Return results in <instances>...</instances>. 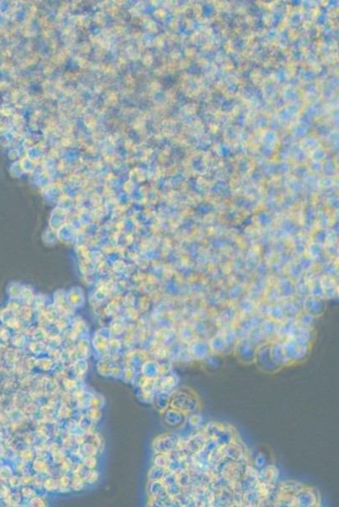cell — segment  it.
<instances>
[{
  "label": "cell",
  "instance_id": "8fae6325",
  "mask_svg": "<svg viewBox=\"0 0 339 507\" xmlns=\"http://www.w3.org/2000/svg\"><path fill=\"white\" fill-rule=\"evenodd\" d=\"M233 488H225L220 492L215 493L212 506H231L233 505Z\"/></svg>",
  "mask_w": 339,
  "mask_h": 507
},
{
  "label": "cell",
  "instance_id": "ba28073f",
  "mask_svg": "<svg viewBox=\"0 0 339 507\" xmlns=\"http://www.w3.org/2000/svg\"><path fill=\"white\" fill-rule=\"evenodd\" d=\"M207 436L203 432L197 433L195 435H192L189 439L185 443L184 448L187 450L188 453L191 455L198 453V451L203 450V446L205 445Z\"/></svg>",
  "mask_w": 339,
  "mask_h": 507
},
{
  "label": "cell",
  "instance_id": "9a60e30c",
  "mask_svg": "<svg viewBox=\"0 0 339 507\" xmlns=\"http://www.w3.org/2000/svg\"><path fill=\"white\" fill-rule=\"evenodd\" d=\"M231 486H232V482L224 475L220 474L214 476V479L209 485V488H211L214 493H218L223 489L230 488Z\"/></svg>",
  "mask_w": 339,
  "mask_h": 507
},
{
  "label": "cell",
  "instance_id": "44dd1931",
  "mask_svg": "<svg viewBox=\"0 0 339 507\" xmlns=\"http://www.w3.org/2000/svg\"><path fill=\"white\" fill-rule=\"evenodd\" d=\"M219 448H220V446H219L215 439L208 437L207 438V440H206L205 445L203 446V451H205L207 453L212 455L215 451L219 450Z\"/></svg>",
  "mask_w": 339,
  "mask_h": 507
},
{
  "label": "cell",
  "instance_id": "3957f363",
  "mask_svg": "<svg viewBox=\"0 0 339 507\" xmlns=\"http://www.w3.org/2000/svg\"><path fill=\"white\" fill-rule=\"evenodd\" d=\"M255 364L257 365V367L259 368L261 371H263L265 373H277L278 371H280V369H282L277 364L273 362V360H272L271 355H270V346H267V345L256 349Z\"/></svg>",
  "mask_w": 339,
  "mask_h": 507
},
{
  "label": "cell",
  "instance_id": "d6986e66",
  "mask_svg": "<svg viewBox=\"0 0 339 507\" xmlns=\"http://www.w3.org/2000/svg\"><path fill=\"white\" fill-rule=\"evenodd\" d=\"M176 478H177V483H179L182 488H187L188 486L192 485L189 470H183V471L177 472Z\"/></svg>",
  "mask_w": 339,
  "mask_h": 507
},
{
  "label": "cell",
  "instance_id": "52a82bcc",
  "mask_svg": "<svg viewBox=\"0 0 339 507\" xmlns=\"http://www.w3.org/2000/svg\"><path fill=\"white\" fill-rule=\"evenodd\" d=\"M220 451L224 457L230 459V461H233V462H239V461L243 460L245 457L244 449L242 448V446L237 443H235V441L230 443L229 445L222 446L220 447Z\"/></svg>",
  "mask_w": 339,
  "mask_h": 507
},
{
  "label": "cell",
  "instance_id": "ffe728a7",
  "mask_svg": "<svg viewBox=\"0 0 339 507\" xmlns=\"http://www.w3.org/2000/svg\"><path fill=\"white\" fill-rule=\"evenodd\" d=\"M309 356V349L307 346H299L297 349L296 354L294 356V364L304 362Z\"/></svg>",
  "mask_w": 339,
  "mask_h": 507
},
{
  "label": "cell",
  "instance_id": "e0dca14e",
  "mask_svg": "<svg viewBox=\"0 0 339 507\" xmlns=\"http://www.w3.org/2000/svg\"><path fill=\"white\" fill-rule=\"evenodd\" d=\"M283 347V353L285 355V357L288 360L289 365L294 364V356L296 354L298 345L294 343H286L282 345Z\"/></svg>",
  "mask_w": 339,
  "mask_h": 507
},
{
  "label": "cell",
  "instance_id": "2e32d148",
  "mask_svg": "<svg viewBox=\"0 0 339 507\" xmlns=\"http://www.w3.org/2000/svg\"><path fill=\"white\" fill-rule=\"evenodd\" d=\"M304 486L295 482H285L281 484L279 494L287 496H294Z\"/></svg>",
  "mask_w": 339,
  "mask_h": 507
},
{
  "label": "cell",
  "instance_id": "277c9868",
  "mask_svg": "<svg viewBox=\"0 0 339 507\" xmlns=\"http://www.w3.org/2000/svg\"><path fill=\"white\" fill-rule=\"evenodd\" d=\"M192 494L196 506H212L215 493L209 487L192 486Z\"/></svg>",
  "mask_w": 339,
  "mask_h": 507
},
{
  "label": "cell",
  "instance_id": "cb8c5ba5",
  "mask_svg": "<svg viewBox=\"0 0 339 507\" xmlns=\"http://www.w3.org/2000/svg\"><path fill=\"white\" fill-rule=\"evenodd\" d=\"M202 362H203L204 365H207V367L214 368V369L218 366V364H219V362L217 361L216 359H215L214 356H211V355H208V357L204 359Z\"/></svg>",
  "mask_w": 339,
  "mask_h": 507
},
{
  "label": "cell",
  "instance_id": "6da1fadb",
  "mask_svg": "<svg viewBox=\"0 0 339 507\" xmlns=\"http://www.w3.org/2000/svg\"><path fill=\"white\" fill-rule=\"evenodd\" d=\"M170 405L171 408L181 411L185 414L197 413L200 408V399L192 389H180L171 396Z\"/></svg>",
  "mask_w": 339,
  "mask_h": 507
},
{
  "label": "cell",
  "instance_id": "5b68a950",
  "mask_svg": "<svg viewBox=\"0 0 339 507\" xmlns=\"http://www.w3.org/2000/svg\"><path fill=\"white\" fill-rule=\"evenodd\" d=\"M318 504L317 493L312 488L304 486L294 495V506L312 507Z\"/></svg>",
  "mask_w": 339,
  "mask_h": 507
},
{
  "label": "cell",
  "instance_id": "30bf717a",
  "mask_svg": "<svg viewBox=\"0 0 339 507\" xmlns=\"http://www.w3.org/2000/svg\"><path fill=\"white\" fill-rule=\"evenodd\" d=\"M189 354L193 361L202 362L204 359L210 355V349L208 344L199 342L192 344L189 349Z\"/></svg>",
  "mask_w": 339,
  "mask_h": 507
},
{
  "label": "cell",
  "instance_id": "4fadbf2b",
  "mask_svg": "<svg viewBox=\"0 0 339 507\" xmlns=\"http://www.w3.org/2000/svg\"><path fill=\"white\" fill-rule=\"evenodd\" d=\"M186 419H187V414H185L181 411L173 408L166 410V413H165V421L170 426H180L186 421Z\"/></svg>",
  "mask_w": 339,
  "mask_h": 507
},
{
  "label": "cell",
  "instance_id": "7c38bea8",
  "mask_svg": "<svg viewBox=\"0 0 339 507\" xmlns=\"http://www.w3.org/2000/svg\"><path fill=\"white\" fill-rule=\"evenodd\" d=\"M243 505L246 506H259L264 502L265 498L256 488L242 493Z\"/></svg>",
  "mask_w": 339,
  "mask_h": 507
},
{
  "label": "cell",
  "instance_id": "603a6c76",
  "mask_svg": "<svg viewBox=\"0 0 339 507\" xmlns=\"http://www.w3.org/2000/svg\"><path fill=\"white\" fill-rule=\"evenodd\" d=\"M267 463V459L265 456L264 454L262 453V452H259V453L256 455V457H255V461H254V467L256 468V470L259 471L260 469H262V467H264Z\"/></svg>",
  "mask_w": 339,
  "mask_h": 507
},
{
  "label": "cell",
  "instance_id": "7402d4cb",
  "mask_svg": "<svg viewBox=\"0 0 339 507\" xmlns=\"http://www.w3.org/2000/svg\"><path fill=\"white\" fill-rule=\"evenodd\" d=\"M203 417L197 413H191V414H189L188 419H187V422H188V424H189L190 426L192 427V428H198L203 423Z\"/></svg>",
  "mask_w": 339,
  "mask_h": 507
},
{
  "label": "cell",
  "instance_id": "5bb4252c",
  "mask_svg": "<svg viewBox=\"0 0 339 507\" xmlns=\"http://www.w3.org/2000/svg\"><path fill=\"white\" fill-rule=\"evenodd\" d=\"M270 355L273 362L277 364L279 367L283 368L290 365L288 360L286 359L283 347L280 344H274L270 347Z\"/></svg>",
  "mask_w": 339,
  "mask_h": 507
},
{
  "label": "cell",
  "instance_id": "9c48e42d",
  "mask_svg": "<svg viewBox=\"0 0 339 507\" xmlns=\"http://www.w3.org/2000/svg\"><path fill=\"white\" fill-rule=\"evenodd\" d=\"M259 480L267 485H273L278 479V471L273 465H266L258 471Z\"/></svg>",
  "mask_w": 339,
  "mask_h": 507
},
{
  "label": "cell",
  "instance_id": "ac0fdd59",
  "mask_svg": "<svg viewBox=\"0 0 339 507\" xmlns=\"http://www.w3.org/2000/svg\"><path fill=\"white\" fill-rule=\"evenodd\" d=\"M210 351L213 352L216 355H223L225 349H227V345L225 342L219 338H214L212 339L210 344H208Z\"/></svg>",
  "mask_w": 339,
  "mask_h": 507
},
{
  "label": "cell",
  "instance_id": "7a4b0ae2",
  "mask_svg": "<svg viewBox=\"0 0 339 507\" xmlns=\"http://www.w3.org/2000/svg\"><path fill=\"white\" fill-rule=\"evenodd\" d=\"M206 436L214 438L216 440L219 446H224L235 441V434L232 429L225 424L219 422H210L206 425L203 430Z\"/></svg>",
  "mask_w": 339,
  "mask_h": 507
},
{
  "label": "cell",
  "instance_id": "8992f818",
  "mask_svg": "<svg viewBox=\"0 0 339 507\" xmlns=\"http://www.w3.org/2000/svg\"><path fill=\"white\" fill-rule=\"evenodd\" d=\"M256 349L253 344L244 342L235 347V356L243 364H253L256 359Z\"/></svg>",
  "mask_w": 339,
  "mask_h": 507
}]
</instances>
